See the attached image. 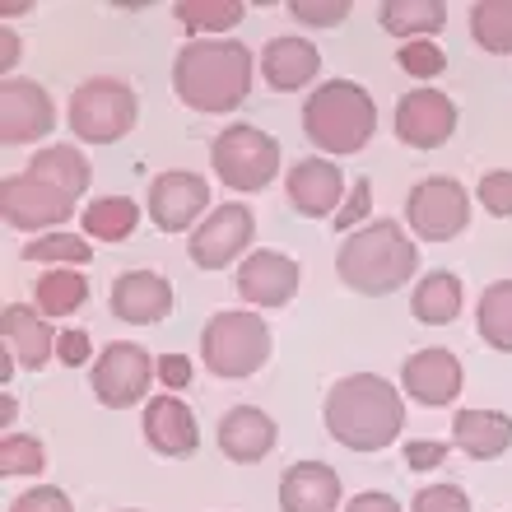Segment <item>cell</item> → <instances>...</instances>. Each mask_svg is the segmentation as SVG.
<instances>
[{
	"label": "cell",
	"mask_w": 512,
	"mask_h": 512,
	"mask_svg": "<svg viewBox=\"0 0 512 512\" xmlns=\"http://www.w3.org/2000/svg\"><path fill=\"white\" fill-rule=\"evenodd\" d=\"M298 24H317V28H336L345 24V14H350V0H326V5H308V0H294L289 5Z\"/></svg>",
	"instance_id": "f35d334b"
},
{
	"label": "cell",
	"mask_w": 512,
	"mask_h": 512,
	"mask_svg": "<svg viewBox=\"0 0 512 512\" xmlns=\"http://www.w3.org/2000/svg\"><path fill=\"white\" fill-rule=\"evenodd\" d=\"M475 201L485 205L489 215L512 219V168H494V173L480 177V187H475Z\"/></svg>",
	"instance_id": "d590c367"
},
{
	"label": "cell",
	"mask_w": 512,
	"mask_h": 512,
	"mask_svg": "<svg viewBox=\"0 0 512 512\" xmlns=\"http://www.w3.org/2000/svg\"><path fill=\"white\" fill-rule=\"evenodd\" d=\"M252 233H256V219L247 205H238V201L215 205V215H205L201 224L191 229L187 252L201 270H224L252 247Z\"/></svg>",
	"instance_id": "8fae6325"
},
{
	"label": "cell",
	"mask_w": 512,
	"mask_h": 512,
	"mask_svg": "<svg viewBox=\"0 0 512 512\" xmlns=\"http://www.w3.org/2000/svg\"><path fill=\"white\" fill-rule=\"evenodd\" d=\"M89 350H94V345H89V331H80V326H66L61 340H56V359H61L66 368L89 364Z\"/></svg>",
	"instance_id": "60d3db41"
},
{
	"label": "cell",
	"mask_w": 512,
	"mask_h": 512,
	"mask_svg": "<svg viewBox=\"0 0 512 512\" xmlns=\"http://www.w3.org/2000/svg\"><path fill=\"white\" fill-rule=\"evenodd\" d=\"M238 294L252 308H284L298 294V261L284 252H252L238 266Z\"/></svg>",
	"instance_id": "d6986e66"
},
{
	"label": "cell",
	"mask_w": 512,
	"mask_h": 512,
	"mask_svg": "<svg viewBox=\"0 0 512 512\" xmlns=\"http://www.w3.org/2000/svg\"><path fill=\"white\" fill-rule=\"evenodd\" d=\"M47 452L33 433H5L0 438V475H42Z\"/></svg>",
	"instance_id": "836d02e7"
},
{
	"label": "cell",
	"mask_w": 512,
	"mask_h": 512,
	"mask_svg": "<svg viewBox=\"0 0 512 512\" xmlns=\"http://www.w3.org/2000/svg\"><path fill=\"white\" fill-rule=\"evenodd\" d=\"M201 359L215 378H252L261 373L270 359V326L256 317V312H215L210 322L201 326Z\"/></svg>",
	"instance_id": "5b68a950"
},
{
	"label": "cell",
	"mask_w": 512,
	"mask_h": 512,
	"mask_svg": "<svg viewBox=\"0 0 512 512\" xmlns=\"http://www.w3.org/2000/svg\"><path fill=\"white\" fill-rule=\"evenodd\" d=\"M149 219L159 233H187L201 224V215L210 210V182L201 173H187V168H173V173H159L149 182Z\"/></svg>",
	"instance_id": "7c38bea8"
},
{
	"label": "cell",
	"mask_w": 512,
	"mask_h": 512,
	"mask_svg": "<svg viewBox=\"0 0 512 512\" xmlns=\"http://www.w3.org/2000/svg\"><path fill=\"white\" fill-rule=\"evenodd\" d=\"M154 373H159V359H149L135 340H112L89 364V387L108 410H131L145 401Z\"/></svg>",
	"instance_id": "9c48e42d"
},
{
	"label": "cell",
	"mask_w": 512,
	"mask_h": 512,
	"mask_svg": "<svg viewBox=\"0 0 512 512\" xmlns=\"http://www.w3.org/2000/svg\"><path fill=\"white\" fill-rule=\"evenodd\" d=\"M452 438L471 461H494L512 447V415H503V410H457Z\"/></svg>",
	"instance_id": "cb8c5ba5"
},
{
	"label": "cell",
	"mask_w": 512,
	"mask_h": 512,
	"mask_svg": "<svg viewBox=\"0 0 512 512\" xmlns=\"http://www.w3.org/2000/svg\"><path fill=\"white\" fill-rule=\"evenodd\" d=\"M303 135L326 154H359L378 135V103L364 84L326 80L303 103Z\"/></svg>",
	"instance_id": "277c9868"
},
{
	"label": "cell",
	"mask_w": 512,
	"mask_h": 512,
	"mask_svg": "<svg viewBox=\"0 0 512 512\" xmlns=\"http://www.w3.org/2000/svg\"><path fill=\"white\" fill-rule=\"evenodd\" d=\"M368 210H373V187H368V177H359V182H350V196H345V205H340V215L331 219V224L350 233Z\"/></svg>",
	"instance_id": "ab89813d"
},
{
	"label": "cell",
	"mask_w": 512,
	"mask_h": 512,
	"mask_svg": "<svg viewBox=\"0 0 512 512\" xmlns=\"http://www.w3.org/2000/svg\"><path fill=\"white\" fill-rule=\"evenodd\" d=\"M135 117H140L135 89L126 80H112V75L84 80L70 94V112H66L75 140H89V145H117L122 135H131Z\"/></svg>",
	"instance_id": "8992f818"
},
{
	"label": "cell",
	"mask_w": 512,
	"mask_h": 512,
	"mask_svg": "<svg viewBox=\"0 0 512 512\" xmlns=\"http://www.w3.org/2000/svg\"><path fill=\"white\" fill-rule=\"evenodd\" d=\"M177 294L173 284L163 280L159 270H126L112 280V294H108V308L117 322L126 326H154L173 312Z\"/></svg>",
	"instance_id": "9a60e30c"
},
{
	"label": "cell",
	"mask_w": 512,
	"mask_h": 512,
	"mask_svg": "<svg viewBox=\"0 0 512 512\" xmlns=\"http://www.w3.org/2000/svg\"><path fill=\"white\" fill-rule=\"evenodd\" d=\"M219 452L238 466H256V461H266L280 443V429H275V419L266 410H256V405H233L229 415L219 419Z\"/></svg>",
	"instance_id": "ac0fdd59"
},
{
	"label": "cell",
	"mask_w": 512,
	"mask_h": 512,
	"mask_svg": "<svg viewBox=\"0 0 512 512\" xmlns=\"http://www.w3.org/2000/svg\"><path fill=\"white\" fill-rule=\"evenodd\" d=\"M340 471L326 461H298L280 475V512H336Z\"/></svg>",
	"instance_id": "7402d4cb"
},
{
	"label": "cell",
	"mask_w": 512,
	"mask_h": 512,
	"mask_svg": "<svg viewBox=\"0 0 512 512\" xmlns=\"http://www.w3.org/2000/svg\"><path fill=\"white\" fill-rule=\"evenodd\" d=\"M326 433L350 452H387L405 429L401 391L378 373H350L326 391Z\"/></svg>",
	"instance_id": "6da1fadb"
},
{
	"label": "cell",
	"mask_w": 512,
	"mask_h": 512,
	"mask_svg": "<svg viewBox=\"0 0 512 512\" xmlns=\"http://www.w3.org/2000/svg\"><path fill=\"white\" fill-rule=\"evenodd\" d=\"M345 512H401V503L391 499V494H382V489H364V494H354L345 503Z\"/></svg>",
	"instance_id": "7bdbcfd3"
},
{
	"label": "cell",
	"mask_w": 512,
	"mask_h": 512,
	"mask_svg": "<svg viewBox=\"0 0 512 512\" xmlns=\"http://www.w3.org/2000/svg\"><path fill=\"white\" fill-rule=\"evenodd\" d=\"M415 270H419V247L405 238L396 219H378V224L354 229L336 252V275L345 280V289L368 298L396 294Z\"/></svg>",
	"instance_id": "3957f363"
},
{
	"label": "cell",
	"mask_w": 512,
	"mask_h": 512,
	"mask_svg": "<svg viewBox=\"0 0 512 512\" xmlns=\"http://www.w3.org/2000/svg\"><path fill=\"white\" fill-rule=\"evenodd\" d=\"M405 224L424 243H452L471 224V191L457 177H424L405 196Z\"/></svg>",
	"instance_id": "ba28073f"
},
{
	"label": "cell",
	"mask_w": 512,
	"mask_h": 512,
	"mask_svg": "<svg viewBox=\"0 0 512 512\" xmlns=\"http://www.w3.org/2000/svg\"><path fill=\"white\" fill-rule=\"evenodd\" d=\"M159 378H163V387L182 391L191 382V364L182 359V354H163V359H159Z\"/></svg>",
	"instance_id": "ee69618b"
},
{
	"label": "cell",
	"mask_w": 512,
	"mask_h": 512,
	"mask_svg": "<svg viewBox=\"0 0 512 512\" xmlns=\"http://www.w3.org/2000/svg\"><path fill=\"white\" fill-rule=\"evenodd\" d=\"M14 415H19V405H14V396H5V405H0V419H5V424H10Z\"/></svg>",
	"instance_id": "bcb514c9"
},
{
	"label": "cell",
	"mask_w": 512,
	"mask_h": 512,
	"mask_svg": "<svg viewBox=\"0 0 512 512\" xmlns=\"http://www.w3.org/2000/svg\"><path fill=\"white\" fill-rule=\"evenodd\" d=\"M447 457V443H410L405 447V461H410V471H429V466H443Z\"/></svg>",
	"instance_id": "b9f144b4"
},
{
	"label": "cell",
	"mask_w": 512,
	"mask_h": 512,
	"mask_svg": "<svg viewBox=\"0 0 512 512\" xmlns=\"http://www.w3.org/2000/svg\"><path fill=\"white\" fill-rule=\"evenodd\" d=\"M24 261H52V266H84V261H94L89 243L75 238V233H42L33 243L24 247Z\"/></svg>",
	"instance_id": "d6a6232c"
},
{
	"label": "cell",
	"mask_w": 512,
	"mask_h": 512,
	"mask_svg": "<svg viewBox=\"0 0 512 512\" xmlns=\"http://www.w3.org/2000/svg\"><path fill=\"white\" fill-rule=\"evenodd\" d=\"M173 94L191 112H233L252 94V47L238 38H191L173 61Z\"/></svg>",
	"instance_id": "7a4b0ae2"
},
{
	"label": "cell",
	"mask_w": 512,
	"mask_h": 512,
	"mask_svg": "<svg viewBox=\"0 0 512 512\" xmlns=\"http://www.w3.org/2000/svg\"><path fill=\"white\" fill-rule=\"evenodd\" d=\"M471 38L494 56H512V0H480L471 5Z\"/></svg>",
	"instance_id": "4dcf8cb0"
},
{
	"label": "cell",
	"mask_w": 512,
	"mask_h": 512,
	"mask_svg": "<svg viewBox=\"0 0 512 512\" xmlns=\"http://www.w3.org/2000/svg\"><path fill=\"white\" fill-rule=\"evenodd\" d=\"M145 443L159 452V457H196L201 447V429H196V415L187 410V401L177 396H154L145 405Z\"/></svg>",
	"instance_id": "44dd1931"
},
{
	"label": "cell",
	"mask_w": 512,
	"mask_h": 512,
	"mask_svg": "<svg viewBox=\"0 0 512 512\" xmlns=\"http://www.w3.org/2000/svg\"><path fill=\"white\" fill-rule=\"evenodd\" d=\"M461 308H466V289H461V280L452 270H429V275L415 284V294H410V312H415V322H424V326L457 322Z\"/></svg>",
	"instance_id": "d4e9b609"
},
{
	"label": "cell",
	"mask_w": 512,
	"mask_h": 512,
	"mask_svg": "<svg viewBox=\"0 0 512 512\" xmlns=\"http://www.w3.org/2000/svg\"><path fill=\"white\" fill-rule=\"evenodd\" d=\"M89 303V284L75 266H56L38 280V312L42 317H70Z\"/></svg>",
	"instance_id": "f546056e"
},
{
	"label": "cell",
	"mask_w": 512,
	"mask_h": 512,
	"mask_svg": "<svg viewBox=\"0 0 512 512\" xmlns=\"http://www.w3.org/2000/svg\"><path fill=\"white\" fill-rule=\"evenodd\" d=\"M173 14L187 33H224L243 24V0H177Z\"/></svg>",
	"instance_id": "1f68e13d"
},
{
	"label": "cell",
	"mask_w": 512,
	"mask_h": 512,
	"mask_svg": "<svg viewBox=\"0 0 512 512\" xmlns=\"http://www.w3.org/2000/svg\"><path fill=\"white\" fill-rule=\"evenodd\" d=\"M261 80L275 89V94H298V89H308L317 80V70H322V52L312 47L308 38H270L261 47Z\"/></svg>",
	"instance_id": "ffe728a7"
},
{
	"label": "cell",
	"mask_w": 512,
	"mask_h": 512,
	"mask_svg": "<svg viewBox=\"0 0 512 512\" xmlns=\"http://www.w3.org/2000/svg\"><path fill=\"white\" fill-rule=\"evenodd\" d=\"M0 331H5V350L28 368V373H38L47 368V359L56 354V326H47L38 308H28V303H10V308L0 312Z\"/></svg>",
	"instance_id": "603a6c76"
},
{
	"label": "cell",
	"mask_w": 512,
	"mask_h": 512,
	"mask_svg": "<svg viewBox=\"0 0 512 512\" xmlns=\"http://www.w3.org/2000/svg\"><path fill=\"white\" fill-rule=\"evenodd\" d=\"M457 131V103L438 89H410L396 103V140L410 149H438Z\"/></svg>",
	"instance_id": "5bb4252c"
},
{
	"label": "cell",
	"mask_w": 512,
	"mask_h": 512,
	"mask_svg": "<svg viewBox=\"0 0 512 512\" xmlns=\"http://www.w3.org/2000/svg\"><path fill=\"white\" fill-rule=\"evenodd\" d=\"M461 382H466V373H461L457 354L452 350H415L410 359H405L401 368V387L410 401L429 405V410H443V405H452L461 396Z\"/></svg>",
	"instance_id": "2e32d148"
},
{
	"label": "cell",
	"mask_w": 512,
	"mask_h": 512,
	"mask_svg": "<svg viewBox=\"0 0 512 512\" xmlns=\"http://www.w3.org/2000/svg\"><path fill=\"white\" fill-rule=\"evenodd\" d=\"M210 163H215V177L224 187L266 191L280 177V145H275V135L256 131L252 122H233L215 135Z\"/></svg>",
	"instance_id": "52a82bcc"
},
{
	"label": "cell",
	"mask_w": 512,
	"mask_h": 512,
	"mask_svg": "<svg viewBox=\"0 0 512 512\" xmlns=\"http://www.w3.org/2000/svg\"><path fill=\"white\" fill-rule=\"evenodd\" d=\"M14 61H19V38H14V28H5V80H10Z\"/></svg>",
	"instance_id": "f6af8a7d"
},
{
	"label": "cell",
	"mask_w": 512,
	"mask_h": 512,
	"mask_svg": "<svg viewBox=\"0 0 512 512\" xmlns=\"http://www.w3.org/2000/svg\"><path fill=\"white\" fill-rule=\"evenodd\" d=\"M410 512H471V499L457 485H424L410 499Z\"/></svg>",
	"instance_id": "8d00e7d4"
},
{
	"label": "cell",
	"mask_w": 512,
	"mask_h": 512,
	"mask_svg": "<svg viewBox=\"0 0 512 512\" xmlns=\"http://www.w3.org/2000/svg\"><path fill=\"white\" fill-rule=\"evenodd\" d=\"M284 191H289V205H294L298 215L308 219H336L340 205H345V173H340L336 163L326 159H303L289 168V177H284Z\"/></svg>",
	"instance_id": "e0dca14e"
},
{
	"label": "cell",
	"mask_w": 512,
	"mask_h": 512,
	"mask_svg": "<svg viewBox=\"0 0 512 512\" xmlns=\"http://www.w3.org/2000/svg\"><path fill=\"white\" fill-rule=\"evenodd\" d=\"M0 215H5L10 229L38 233L42 238L47 229H61L75 215V196L47 187V182H38V177H28V173H14L0 182Z\"/></svg>",
	"instance_id": "30bf717a"
},
{
	"label": "cell",
	"mask_w": 512,
	"mask_h": 512,
	"mask_svg": "<svg viewBox=\"0 0 512 512\" xmlns=\"http://www.w3.org/2000/svg\"><path fill=\"white\" fill-rule=\"evenodd\" d=\"M378 24L387 28L391 38L419 42V38L443 33L447 5H443V0H387V5H378Z\"/></svg>",
	"instance_id": "4316f807"
},
{
	"label": "cell",
	"mask_w": 512,
	"mask_h": 512,
	"mask_svg": "<svg viewBox=\"0 0 512 512\" xmlns=\"http://www.w3.org/2000/svg\"><path fill=\"white\" fill-rule=\"evenodd\" d=\"M80 224L98 243H126L135 233V224H140V205L131 196H98V201L84 205Z\"/></svg>",
	"instance_id": "83f0119b"
},
{
	"label": "cell",
	"mask_w": 512,
	"mask_h": 512,
	"mask_svg": "<svg viewBox=\"0 0 512 512\" xmlns=\"http://www.w3.org/2000/svg\"><path fill=\"white\" fill-rule=\"evenodd\" d=\"M126 512H135V508H126Z\"/></svg>",
	"instance_id": "7dc6e473"
},
{
	"label": "cell",
	"mask_w": 512,
	"mask_h": 512,
	"mask_svg": "<svg viewBox=\"0 0 512 512\" xmlns=\"http://www.w3.org/2000/svg\"><path fill=\"white\" fill-rule=\"evenodd\" d=\"M396 66H401L405 75H415V80H433V75H443L447 70V56L433 38H419V42H401Z\"/></svg>",
	"instance_id": "e575fe53"
},
{
	"label": "cell",
	"mask_w": 512,
	"mask_h": 512,
	"mask_svg": "<svg viewBox=\"0 0 512 512\" xmlns=\"http://www.w3.org/2000/svg\"><path fill=\"white\" fill-rule=\"evenodd\" d=\"M10 512H75V508H70L66 489H56V485H33V489H24V494L10 503Z\"/></svg>",
	"instance_id": "74e56055"
},
{
	"label": "cell",
	"mask_w": 512,
	"mask_h": 512,
	"mask_svg": "<svg viewBox=\"0 0 512 512\" xmlns=\"http://www.w3.org/2000/svg\"><path fill=\"white\" fill-rule=\"evenodd\" d=\"M475 326H480V340H485L489 350L512 354V280H494L480 294Z\"/></svg>",
	"instance_id": "f1b7e54d"
},
{
	"label": "cell",
	"mask_w": 512,
	"mask_h": 512,
	"mask_svg": "<svg viewBox=\"0 0 512 512\" xmlns=\"http://www.w3.org/2000/svg\"><path fill=\"white\" fill-rule=\"evenodd\" d=\"M28 177H38V182H47V187L66 191V196L80 201L84 191H89V182H94V168H89V159L75 145H47L33 154Z\"/></svg>",
	"instance_id": "484cf974"
},
{
	"label": "cell",
	"mask_w": 512,
	"mask_h": 512,
	"mask_svg": "<svg viewBox=\"0 0 512 512\" xmlns=\"http://www.w3.org/2000/svg\"><path fill=\"white\" fill-rule=\"evenodd\" d=\"M56 126V103L38 80H5L0 84V145H33L47 140Z\"/></svg>",
	"instance_id": "4fadbf2b"
}]
</instances>
